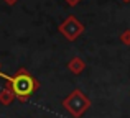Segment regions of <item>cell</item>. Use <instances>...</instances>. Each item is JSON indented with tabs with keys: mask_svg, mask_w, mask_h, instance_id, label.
I'll list each match as a JSON object with an SVG mask.
<instances>
[{
	"mask_svg": "<svg viewBox=\"0 0 130 118\" xmlns=\"http://www.w3.org/2000/svg\"><path fill=\"white\" fill-rule=\"evenodd\" d=\"M7 85L12 89V92L15 93V99H18L20 102H26L30 99V95L40 89L38 79H35L23 67H20L17 70L15 76H10V79L7 80Z\"/></svg>",
	"mask_w": 130,
	"mask_h": 118,
	"instance_id": "1",
	"label": "cell"
},
{
	"mask_svg": "<svg viewBox=\"0 0 130 118\" xmlns=\"http://www.w3.org/2000/svg\"><path fill=\"white\" fill-rule=\"evenodd\" d=\"M63 107L74 118H81L89 110V107H91V100H89L81 90H73V92L63 100Z\"/></svg>",
	"mask_w": 130,
	"mask_h": 118,
	"instance_id": "2",
	"label": "cell"
},
{
	"mask_svg": "<svg viewBox=\"0 0 130 118\" xmlns=\"http://www.w3.org/2000/svg\"><path fill=\"white\" fill-rule=\"evenodd\" d=\"M58 30H59V33L64 36L66 39H69V41H74V39H77L81 35L84 33V25L79 21V20L76 18V16H68L66 20H64L63 23H61L59 26H58Z\"/></svg>",
	"mask_w": 130,
	"mask_h": 118,
	"instance_id": "3",
	"label": "cell"
},
{
	"mask_svg": "<svg viewBox=\"0 0 130 118\" xmlns=\"http://www.w3.org/2000/svg\"><path fill=\"white\" fill-rule=\"evenodd\" d=\"M68 69L73 74H81L86 69V62H84V59H81L79 56H74V58L68 62Z\"/></svg>",
	"mask_w": 130,
	"mask_h": 118,
	"instance_id": "4",
	"label": "cell"
},
{
	"mask_svg": "<svg viewBox=\"0 0 130 118\" xmlns=\"http://www.w3.org/2000/svg\"><path fill=\"white\" fill-rule=\"evenodd\" d=\"M13 99H15V93L12 92V89H10L8 85H5L0 90V103H2V105H10V103L13 102Z\"/></svg>",
	"mask_w": 130,
	"mask_h": 118,
	"instance_id": "5",
	"label": "cell"
},
{
	"mask_svg": "<svg viewBox=\"0 0 130 118\" xmlns=\"http://www.w3.org/2000/svg\"><path fill=\"white\" fill-rule=\"evenodd\" d=\"M120 41L124 43V44H130V30H125V31H122Z\"/></svg>",
	"mask_w": 130,
	"mask_h": 118,
	"instance_id": "6",
	"label": "cell"
},
{
	"mask_svg": "<svg viewBox=\"0 0 130 118\" xmlns=\"http://www.w3.org/2000/svg\"><path fill=\"white\" fill-rule=\"evenodd\" d=\"M64 2H66V3H68V5H69V7H76L77 3L81 2V0H64Z\"/></svg>",
	"mask_w": 130,
	"mask_h": 118,
	"instance_id": "7",
	"label": "cell"
},
{
	"mask_svg": "<svg viewBox=\"0 0 130 118\" xmlns=\"http://www.w3.org/2000/svg\"><path fill=\"white\" fill-rule=\"evenodd\" d=\"M0 77H2V79H5V80H8V79H10V76H7V74L2 70V66H0Z\"/></svg>",
	"mask_w": 130,
	"mask_h": 118,
	"instance_id": "8",
	"label": "cell"
},
{
	"mask_svg": "<svg viewBox=\"0 0 130 118\" xmlns=\"http://www.w3.org/2000/svg\"><path fill=\"white\" fill-rule=\"evenodd\" d=\"M3 2H5L7 5H15V3L18 2V0H3Z\"/></svg>",
	"mask_w": 130,
	"mask_h": 118,
	"instance_id": "9",
	"label": "cell"
},
{
	"mask_svg": "<svg viewBox=\"0 0 130 118\" xmlns=\"http://www.w3.org/2000/svg\"><path fill=\"white\" fill-rule=\"evenodd\" d=\"M122 2H130V0H122Z\"/></svg>",
	"mask_w": 130,
	"mask_h": 118,
	"instance_id": "10",
	"label": "cell"
}]
</instances>
